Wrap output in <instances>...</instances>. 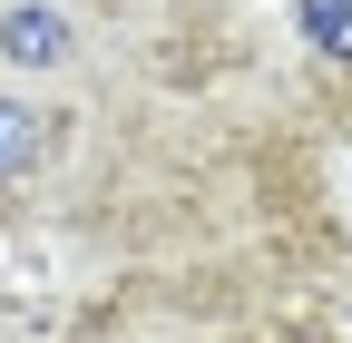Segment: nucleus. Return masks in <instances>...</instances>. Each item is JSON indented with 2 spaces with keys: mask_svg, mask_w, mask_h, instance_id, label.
I'll return each mask as SVG.
<instances>
[{
  "mask_svg": "<svg viewBox=\"0 0 352 343\" xmlns=\"http://www.w3.org/2000/svg\"><path fill=\"white\" fill-rule=\"evenodd\" d=\"M50 147H59V118L30 108L20 89H0V187H30L50 167Z\"/></svg>",
  "mask_w": 352,
  "mask_h": 343,
  "instance_id": "2",
  "label": "nucleus"
},
{
  "mask_svg": "<svg viewBox=\"0 0 352 343\" xmlns=\"http://www.w3.org/2000/svg\"><path fill=\"white\" fill-rule=\"evenodd\" d=\"M294 20H303V39L333 69H352V0H294Z\"/></svg>",
  "mask_w": 352,
  "mask_h": 343,
  "instance_id": "3",
  "label": "nucleus"
},
{
  "mask_svg": "<svg viewBox=\"0 0 352 343\" xmlns=\"http://www.w3.org/2000/svg\"><path fill=\"white\" fill-rule=\"evenodd\" d=\"M0 69H78V20L69 0H0Z\"/></svg>",
  "mask_w": 352,
  "mask_h": 343,
  "instance_id": "1",
  "label": "nucleus"
}]
</instances>
